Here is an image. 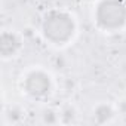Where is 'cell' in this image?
I'll return each instance as SVG.
<instances>
[{
	"label": "cell",
	"mask_w": 126,
	"mask_h": 126,
	"mask_svg": "<svg viewBox=\"0 0 126 126\" xmlns=\"http://www.w3.org/2000/svg\"><path fill=\"white\" fill-rule=\"evenodd\" d=\"M42 34L55 46L67 45L76 34V21L65 11H50L42 21Z\"/></svg>",
	"instance_id": "obj_1"
},
{
	"label": "cell",
	"mask_w": 126,
	"mask_h": 126,
	"mask_svg": "<svg viewBox=\"0 0 126 126\" xmlns=\"http://www.w3.org/2000/svg\"><path fill=\"white\" fill-rule=\"evenodd\" d=\"M95 24L102 31H119L126 25V2L125 0H99L95 12Z\"/></svg>",
	"instance_id": "obj_2"
},
{
	"label": "cell",
	"mask_w": 126,
	"mask_h": 126,
	"mask_svg": "<svg viewBox=\"0 0 126 126\" xmlns=\"http://www.w3.org/2000/svg\"><path fill=\"white\" fill-rule=\"evenodd\" d=\"M22 88H24V92L28 96H31L34 99H43L52 91V80H50V76L46 71L31 70L24 77Z\"/></svg>",
	"instance_id": "obj_3"
},
{
	"label": "cell",
	"mask_w": 126,
	"mask_h": 126,
	"mask_svg": "<svg viewBox=\"0 0 126 126\" xmlns=\"http://www.w3.org/2000/svg\"><path fill=\"white\" fill-rule=\"evenodd\" d=\"M22 47L21 37L14 31H3L0 36V55L3 59L15 56Z\"/></svg>",
	"instance_id": "obj_4"
},
{
	"label": "cell",
	"mask_w": 126,
	"mask_h": 126,
	"mask_svg": "<svg viewBox=\"0 0 126 126\" xmlns=\"http://www.w3.org/2000/svg\"><path fill=\"white\" fill-rule=\"evenodd\" d=\"M114 111L108 104H99L94 110V120L96 123H107L113 119Z\"/></svg>",
	"instance_id": "obj_5"
},
{
	"label": "cell",
	"mask_w": 126,
	"mask_h": 126,
	"mask_svg": "<svg viewBox=\"0 0 126 126\" xmlns=\"http://www.w3.org/2000/svg\"><path fill=\"white\" fill-rule=\"evenodd\" d=\"M74 117H76V110H74V107H71V105L64 107V108L61 110V113H59V119H61V122H64V123L73 122Z\"/></svg>",
	"instance_id": "obj_6"
},
{
	"label": "cell",
	"mask_w": 126,
	"mask_h": 126,
	"mask_svg": "<svg viewBox=\"0 0 126 126\" xmlns=\"http://www.w3.org/2000/svg\"><path fill=\"white\" fill-rule=\"evenodd\" d=\"M61 119H59V113H55L53 110H45L43 113V122L47 123V125H53V123H58Z\"/></svg>",
	"instance_id": "obj_7"
}]
</instances>
